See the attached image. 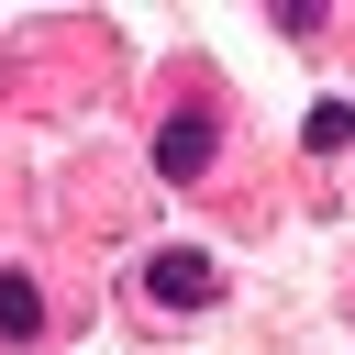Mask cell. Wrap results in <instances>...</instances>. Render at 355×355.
Segmentation results:
<instances>
[{
    "mask_svg": "<svg viewBox=\"0 0 355 355\" xmlns=\"http://www.w3.org/2000/svg\"><path fill=\"white\" fill-rule=\"evenodd\" d=\"M144 300H166V311H211V300H222V266H211L200 244H155V255H144Z\"/></svg>",
    "mask_w": 355,
    "mask_h": 355,
    "instance_id": "6da1fadb",
    "label": "cell"
},
{
    "mask_svg": "<svg viewBox=\"0 0 355 355\" xmlns=\"http://www.w3.org/2000/svg\"><path fill=\"white\" fill-rule=\"evenodd\" d=\"M300 144H311V155H333V144H355V100H311V122H300Z\"/></svg>",
    "mask_w": 355,
    "mask_h": 355,
    "instance_id": "3957f363",
    "label": "cell"
},
{
    "mask_svg": "<svg viewBox=\"0 0 355 355\" xmlns=\"http://www.w3.org/2000/svg\"><path fill=\"white\" fill-rule=\"evenodd\" d=\"M211 144H222V122H211V111H178V122L155 133V166H166V178H200Z\"/></svg>",
    "mask_w": 355,
    "mask_h": 355,
    "instance_id": "7a4b0ae2",
    "label": "cell"
},
{
    "mask_svg": "<svg viewBox=\"0 0 355 355\" xmlns=\"http://www.w3.org/2000/svg\"><path fill=\"white\" fill-rule=\"evenodd\" d=\"M44 322V300H33V277L22 266H0V333H33Z\"/></svg>",
    "mask_w": 355,
    "mask_h": 355,
    "instance_id": "277c9868",
    "label": "cell"
}]
</instances>
